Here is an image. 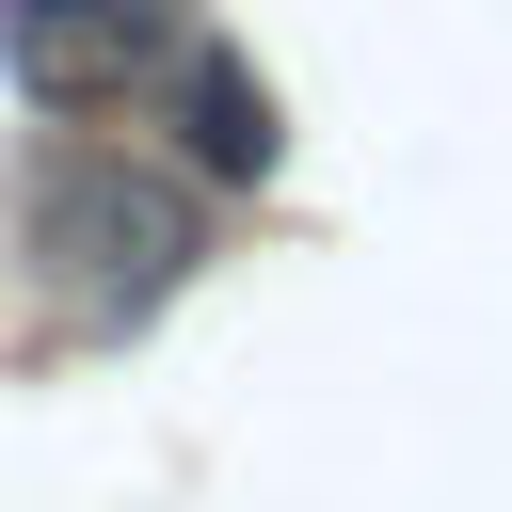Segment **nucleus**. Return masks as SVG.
Here are the masks:
<instances>
[{
    "label": "nucleus",
    "instance_id": "1",
    "mask_svg": "<svg viewBox=\"0 0 512 512\" xmlns=\"http://www.w3.org/2000/svg\"><path fill=\"white\" fill-rule=\"evenodd\" d=\"M160 0H0V48H16V80L48 96V112H96V96H128L144 64H160Z\"/></svg>",
    "mask_w": 512,
    "mask_h": 512
},
{
    "label": "nucleus",
    "instance_id": "2",
    "mask_svg": "<svg viewBox=\"0 0 512 512\" xmlns=\"http://www.w3.org/2000/svg\"><path fill=\"white\" fill-rule=\"evenodd\" d=\"M48 240H96V272H160L176 256V192H144V176H64L48 192Z\"/></svg>",
    "mask_w": 512,
    "mask_h": 512
}]
</instances>
